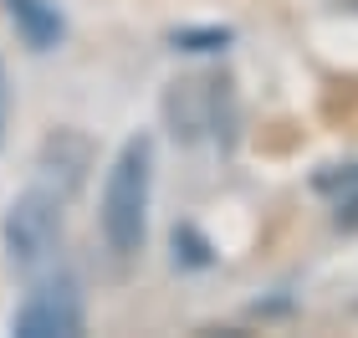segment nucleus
Instances as JSON below:
<instances>
[{
  "mask_svg": "<svg viewBox=\"0 0 358 338\" xmlns=\"http://www.w3.org/2000/svg\"><path fill=\"white\" fill-rule=\"evenodd\" d=\"M149 190H154V139L134 134L118 149L103 185V211H97V225H103V241L113 256H138L143 236H149Z\"/></svg>",
  "mask_w": 358,
  "mask_h": 338,
  "instance_id": "f257e3e1",
  "label": "nucleus"
},
{
  "mask_svg": "<svg viewBox=\"0 0 358 338\" xmlns=\"http://www.w3.org/2000/svg\"><path fill=\"white\" fill-rule=\"evenodd\" d=\"M57 205L62 200L46 195V190H26V195L6 211L0 236H6V251H10V262L21 272H41L52 262V251L62 241V211Z\"/></svg>",
  "mask_w": 358,
  "mask_h": 338,
  "instance_id": "f03ea898",
  "label": "nucleus"
},
{
  "mask_svg": "<svg viewBox=\"0 0 358 338\" xmlns=\"http://www.w3.org/2000/svg\"><path fill=\"white\" fill-rule=\"evenodd\" d=\"M15 338H72L83 333V287L67 272L46 277L26 293V302L15 308Z\"/></svg>",
  "mask_w": 358,
  "mask_h": 338,
  "instance_id": "7ed1b4c3",
  "label": "nucleus"
},
{
  "mask_svg": "<svg viewBox=\"0 0 358 338\" xmlns=\"http://www.w3.org/2000/svg\"><path fill=\"white\" fill-rule=\"evenodd\" d=\"M87 169H92V143L83 134H72V128H57L36 154V190H46L57 200H72L83 190Z\"/></svg>",
  "mask_w": 358,
  "mask_h": 338,
  "instance_id": "20e7f679",
  "label": "nucleus"
},
{
  "mask_svg": "<svg viewBox=\"0 0 358 338\" xmlns=\"http://www.w3.org/2000/svg\"><path fill=\"white\" fill-rule=\"evenodd\" d=\"M0 6H6L10 26L21 31V41L31 52H52V46H62V36H67V21H62V10L52 0H0Z\"/></svg>",
  "mask_w": 358,
  "mask_h": 338,
  "instance_id": "39448f33",
  "label": "nucleus"
},
{
  "mask_svg": "<svg viewBox=\"0 0 358 338\" xmlns=\"http://www.w3.org/2000/svg\"><path fill=\"white\" fill-rule=\"evenodd\" d=\"M220 87L225 83H179L169 92V118H174V134H205L215 128V108H220Z\"/></svg>",
  "mask_w": 358,
  "mask_h": 338,
  "instance_id": "423d86ee",
  "label": "nucleus"
},
{
  "mask_svg": "<svg viewBox=\"0 0 358 338\" xmlns=\"http://www.w3.org/2000/svg\"><path fill=\"white\" fill-rule=\"evenodd\" d=\"M317 195L333 200V220L343 225V231H358V164L322 169L317 174Z\"/></svg>",
  "mask_w": 358,
  "mask_h": 338,
  "instance_id": "0eeeda50",
  "label": "nucleus"
},
{
  "mask_svg": "<svg viewBox=\"0 0 358 338\" xmlns=\"http://www.w3.org/2000/svg\"><path fill=\"white\" fill-rule=\"evenodd\" d=\"M174 262L185 267H210V241L194 225H174Z\"/></svg>",
  "mask_w": 358,
  "mask_h": 338,
  "instance_id": "6e6552de",
  "label": "nucleus"
},
{
  "mask_svg": "<svg viewBox=\"0 0 358 338\" xmlns=\"http://www.w3.org/2000/svg\"><path fill=\"white\" fill-rule=\"evenodd\" d=\"M231 41V31H179L174 46H185V52H215V46Z\"/></svg>",
  "mask_w": 358,
  "mask_h": 338,
  "instance_id": "1a4fd4ad",
  "label": "nucleus"
},
{
  "mask_svg": "<svg viewBox=\"0 0 358 338\" xmlns=\"http://www.w3.org/2000/svg\"><path fill=\"white\" fill-rule=\"evenodd\" d=\"M6 128H10V77H6V62H0V143H6Z\"/></svg>",
  "mask_w": 358,
  "mask_h": 338,
  "instance_id": "9d476101",
  "label": "nucleus"
}]
</instances>
